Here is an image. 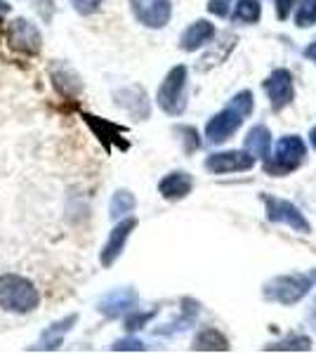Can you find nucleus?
<instances>
[{"instance_id":"1","label":"nucleus","mask_w":316,"mask_h":354,"mask_svg":"<svg viewBox=\"0 0 316 354\" xmlns=\"http://www.w3.org/2000/svg\"><path fill=\"white\" fill-rule=\"evenodd\" d=\"M250 111H252V95L245 90V93L234 97L217 116L210 118V123L205 125V137H208V142H212V145L227 142L229 137L241 128L243 118L248 116Z\"/></svg>"},{"instance_id":"2","label":"nucleus","mask_w":316,"mask_h":354,"mask_svg":"<svg viewBox=\"0 0 316 354\" xmlns=\"http://www.w3.org/2000/svg\"><path fill=\"white\" fill-rule=\"evenodd\" d=\"M40 293L31 279L19 274H0V307L15 314H28L38 307Z\"/></svg>"},{"instance_id":"3","label":"nucleus","mask_w":316,"mask_h":354,"mask_svg":"<svg viewBox=\"0 0 316 354\" xmlns=\"http://www.w3.org/2000/svg\"><path fill=\"white\" fill-rule=\"evenodd\" d=\"M158 106L168 116H180L187 109V66H172L156 95Z\"/></svg>"},{"instance_id":"4","label":"nucleus","mask_w":316,"mask_h":354,"mask_svg":"<svg viewBox=\"0 0 316 354\" xmlns=\"http://www.w3.org/2000/svg\"><path fill=\"white\" fill-rule=\"evenodd\" d=\"M304 161V145L300 137H281L274 147V151H269V156L264 158V170L269 175H288L295 168H300Z\"/></svg>"},{"instance_id":"5","label":"nucleus","mask_w":316,"mask_h":354,"mask_svg":"<svg viewBox=\"0 0 316 354\" xmlns=\"http://www.w3.org/2000/svg\"><path fill=\"white\" fill-rule=\"evenodd\" d=\"M309 286H312V277H307V274H288V277L274 279L264 293H267L269 300H277L281 305H292L307 293Z\"/></svg>"},{"instance_id":"6","label":"nucleus","mask_w":316,"mask_h":354,"mask_svg":"<svg viewBox=\"0 0 316 354\" xmlns=\"http://www.w3.org/2000/svg\"><path fill=\"white\" fill-rule=\"evenodd\" d=\"M5 36H8V45L15 50V53L38 55L40 48H43L40 31L36 28V24H31L28 19H15L12 24L8 26Z\"/></svg>"},{"instance_id":"7","label":"nucleus","mask_w":316,"mask_h":354,"mask_svg":"<svg viewBox=\"0 0 316 354\" xmlns=\"http://www.w3.org/2000/svg\"><path fill=\"white\" fill-rule=\"evenodd\" d=\"M130 10L135 19L147 28H163L170 21V0H130Z\"/></svg>"},{"instance_id":"8","label":"nucleus","mask_w":316,"mask_h":354,"mask_svg":"<svg viewBox=\"0 0 316 354\" xmlns=\"http://www.w3.org/2000/svg\"><path fill=\"white\" fill-rule=\"evenodd\" d=\"M135 227H137V220L135 218L118 220V225L113 227L111 234H109L104 248H102V253H100L102 267H111L113 262L118 260V255L123 253L125 243H128V239H130V234H132V230H135Z\"/></svg>"},{"instance_id":"9","label":"nucleus","mask_w":316,"mask_h":354,"mask_svg":"<svg viewBox=\"0 0 316 354\" xmlns=\"http://www.w3.org/2000/svg\"><path fill=\"white\" fill-rule=\"evenodd\" d=\"M255 165V156L250 151H222L212 153L205 161V168L215 175L224 173H241V170H250Z\"/></svg>"},{"instance_id":"10","label":"nucleus","mask_w":316,"mask_h":354,"mask_svg":"<svg viewBox=\"0 0 316 354\" xmlns=\"http://www.w3.org/2000/svg\"><path fill=\"white\" fill-rule=\"evenodd\" d=\"M264 90H267L269 100H272V109L281 111L284 106H288L295 97V90H292V78L286 68H277L272 76L264 81Z\"/></svg>"},{"instance_id":"11","label":"nucleus","mask_w":316,"mask_h":354,"mask_svg":"<svg viewBox=\"0 0 316 354\" xmlns=\"http://www.w3.org/2000/svg\"><path fill=\"white\" fill-rule=\"evenodd\" d=\"M264 201H267V213H269V220L272 222H286L288 227H292V230H297L302 234L309 232V222L302 218V213L292 203L281 201V198H272V196H267Z\"/></svg>"},{"instance_id":"12","label":"nucleus","mask_w":316,"mask_h":354,"mask_svg":"<svg viewBox=\"0 0 316 354\" xmlns=\"http://www.w3.org/2000/svg\"><path fill=\"white\" fill-rule=\"evenodd\" d=\"M194 189V180L189 173H182V170H175V173H168L163 180L158 182V192L163 198L168 201H180V198L189 196Z\"/></svg>"},{"instance_id":"13","label":"nucleus","mask_w":316,"mask_h":354,"mask_svg":"<svg viewBox=\"0 0 316 354\" xmlns=\"http://www.w3.org/2000/svg\"><path fill=\"white\" fill-rule=\"evenodd\" d=\"M212 38H215V26L205 19H198V21H194V24H189L187 31L182 33L180 48L187 50V53H194V50L203 48L205 43H210Z\"/></svg>"},{"instance_id":"14","label":"nucleus","mask_w":316,"mask_h":354,"mask_svg":"<svg viewBox=\"0 0 316 354\" xmlns=\"http://www.w3.org/2000/svg\"><path fill=\"white\" fill-rule=\"evenodd\" d=\"M135 302H137L135 290H130V288H118V290L109 293L106 298L102 300L100 310L104 312L106 317H118L120 312H125V310H130V307H135Z\"/></svg>"},{"instance_id":"15","label":"nucleus","mask_w":316,"mask_h":354,"mask_svg":"<svg viewBox=\"0 0 316 354\" xmlns=\"http://www.w3.org/2000/svg\"><path fill=\"white\" fill-rule=\"evenodd\" d=\"M76 322H78V314H68L66 319H62V322L53 324L50 328H45V333L40 335V350H57Z\"/></svg>"},{"instance_id":"16","label":"nucleus","mask_w":316,"mask_h":354,"mask_svg":"<svg viewBox=\"0 0 316 354\" xmlns=\"http://www.w3.org/2000/svg\"><path fill=\"white\" fill-rule=\"evenodd\" d=\"M245 149L257 158L269 156V151H272V135H269V130L264 125H257V128L250 130L248 137H245Z\"/></svg>"},{"instance_id":"17","label":"nucleus","mask_w":316,"mask_h":354,"mask_svg":"<svg viewBox=\"0 0 316 354\" xmlns=\"http://www.w3.org/2000/svg\"><path fill=\"white\" fill-rule=\"evenodd\" d=\"M194 350L196 352H227L229 340L224 338L220 330L215 328H203L194 340Z\"/></svg>"},{"instance_id":"18","label":"nucleus","mask_w":316,"mask_h":354,"mask_svg":"<svg viewBox=\"0 0 316 354\" xmlns=\"http://www.w3.org/2000/svg\"><path fill=\"white\" fill-rule=\"evenodd\" d=\"M262 15L260 0H239L236 10H234V21L239 24H255Z\"/></svg>"},{"instance_id":"19","label":"nucleus","mask_w":316,"mask_h":354,"mask_svg":"<svg viewBox=\"0 0 316 354\" xmlns=\"http://www.w3.org/2000/svg\"><path fill=\"white\" fill-rule=\"evenodd\" d=\"M132 208H135V196H132L128 189H120V192L113 194L111 205H109L113 220H123L125 215L132 213Z\"/></svg>"},{"instance_id":"20","label":"nucleus","mask_w":316,"mask_h":354,"mask_svg":"<svg viewBox=\"0 0 316 354\" xmlns=\"http://www.w3.org/2000/svg\"><path fill=\"white\" fill-rule=\"evenodd\" d=\"M295 24L302 28L316 24V0H300L295 10Z\"/></svg>"},{"instance_id":"21","label":"nucleus","mask_w":316,"mask_h":354,"mask_svg":"<svg viewBox=\"0 0 316 354\" xmlns=\"http://www.w3.org/2000/svg\"><path fill=\"white\" fill-rule=\"evenodd\" d=\"M102 3H104V0H71L73 10H76L78 15H83V17L95 15L97 10L102 8Z\"/></svg>"},{"instance_id":"22","label":"nucleus","mask_w":316,"mask_h":354,"mask_svg":"<svg viewBox=\"0 0 316 354\" xmlns=\"http://www.w3.org/2000/svg\"><path fill=\"white\" fill-rule=\"evenodd\" d=\"M309 338H290V340H284V342H279V345H272V347H267V350H309Z\"/></svg>"},{"instance_id":"23","label":"nucleus","mask_w":316,"mask_h":354,"mask_svg":"<svg viewBox=\"0 0 316 354\" xmlns=\"http://www.w3.org/2000/svg\"><path fill=\"white\" fill-rule=\"evenodd\" d=\"M151 317H154V312H147V314H132V317L125 319V328H128V330H137V328H142V326H145V324H147Z\"/></svg>"},{"instance_id":"24","label":"nucleus","mask_w":316,"mask_h":354,"mask_svg":"<svg viewBox=\"0 0 316 354\" xmlns=\"http://www.w3.org/2000/svg\"><path fill=\"white\" fill-rule=\"evenodd\" d=\"M234 0H210L208 3V12L215 15V17H227L229 15V5H232Z\"/></svg>"},{"instance_id":"25","label":"nucleus","mask_w":316,"mask_h":354,"mask_svg":"<svg viewBox=\"0 0 316 354\" xmlns=\"http://www.w3.org/2000/svg\"><path fill=\"white\" fill-rule=\"evenodd\" d=\"M292 5H295V0H277V15H279V19H281V21L288 19Z\"/></svg>"},{"instance_id":"26","label":"nucleus","mask_w":316,"mask_h":354,"mask_svg":"<svg viewBox=\"0 0 316 354\" xmlns=\"http://www.w3.org/2000/svg\"><path fill=\"white\" fill-rule=\"evenodd\" d=\"M113 350H135V352H140V350H145V345H142L140 340H120L113 345Z\"/></svg>"},{"instance_id":"27","label":"nucleus","mask_w":316,"mask_h":354,"mask_svg":"<svg viewBox=\"0 0 316 354\" xmlns=\"http://www.w3.org/2000/svg\"><path fill=\"white\" fill-rule=\"evenodd\" d=\"M307 57H309V59H314V62H316V43H314V45H309V48H307Z\"/></svg>"},{"instance_id":"28","label":"nucleus","mask_w":316,"mask_h":354,"mask_svg":"<svg viewBox=\"0 0 316 354\" xmlns=\"http://www.w3.org/2000/svg\"><path fill=\"white\" fill-rule=\"evenodd\" d=\"M10 5H8V0H0V15H5V12H10Z\"/></svg>"},{"instance_id":"29","label":"nucleus","mask_w":316,"mask_h":354,"mask_svg":"<svg viewBox=\"0 0 316 354\" xmlns=\"http://www.w3.org/2000/svg\"><path fill=\"white\" fill-rule=\"evenodd\" d=\"M312 145H314V149H316V128L312 130Z\"/></svg>"}]
</instances>
